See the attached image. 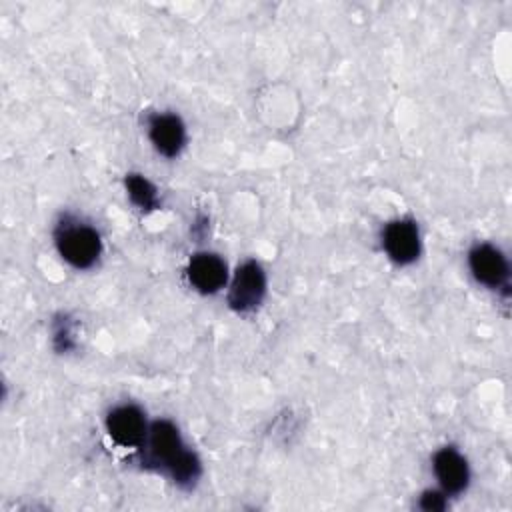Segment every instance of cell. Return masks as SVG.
Returning a JSON list of instances; mask_svg holds the SVG:
<instances>
[{
    "label": "cell",
    "mask_w": 512,
    "mask_h": 512,
    "mask_svg": "<svg viewBox=\"0 0 512 512\" xmlns=\"http://www.w3.org/2000/svg\"><path fill=\"white\" fill-rule=\"evenodd\" d=\"M124 186H126V192L130 196V200L144 212H150L158 206V192L154 188V184L144 178L142 174H136V172H130L126 174L124 178Z\"/></svg>",
    "instance_id": "obj_10"
},
{
    "label": "cell",
    "mask_w": 512,
    "mask_h": 512,
    "mask_svg": "<svg viewBox=\"0 0 512 512\" xmlns=\"http://www.w3.org/2000/svg\"><path fill=\"white\" fill-rule=\"evenodd\" d=\"M468 266L474 278L492 290L508 284V260L492 244H476L468 254Z\"/></svg>",
    "instance_id": "obj_6"
},
{
    "label": "cell",
    "mask_w": 512,
    "mask_h": 512,
    "mask_svg": "<svg viewBox=\"0 0 512 512\" xmlns=\"http://www.w3.org/2000/svg\"><path fill=\"white\" fill-rule=\"evenodd\" d=\"M148 136L154 148L166 156L174 158L180 154L186 142V128L180 116L170 114V112H160L150 116L148 120Z\"/></svg>",
    "instance_id": "obj_8"
},
{
    "label": "cell",
    "mask_w": 512,
    "mask_h": 512,
    "mask_svg": "<svg viewBox=\"0 0 512 512\" xmlns=\"http://www.w3.org/2000/svg\"><path fill=\"white\" fill-rule=\"evenodd\" d=\"M106 432L118 446H142L148 432L144 412L134 404H120L112 408L106 416Z\"/></svg>",
    "instance_id": "obj_4"
},
{
    "label": "cell",
    "mask_w": 512,
    "mask_h": 512,
    "mask_svg": "<svg viewBox=\"0 0 512 512\" xmlns=\"http://www.w3.org/2000/svg\"><path fill=\"white\" fill-rule=\"evenodd\" d=\"M382 246L392 262L406 266L420 254V232L414 220L400 218L386 224L382 232Z\"/></svg>",
    "instance_id": "obj_5"
},
{
    "label": "cell",
    "mask_w": 512,
    "mask_h": 512,
    "mask_svg": "<svg viewBox=\"0 0 512 512\" xmlns=\"http://www.w3.org/2000/svg\"><path fill=\"white\" fill-rule=\"evenodd\" d=\"M266 294V274L256 260L242 262L232 278L228 290V304L232 310L246 314L262 304Z\"/></svg>",
    "instance_id": "obj_3"
},
{
    "label": "cell",
    "mask_w": 512,
    "mask_h": 512,
    "mask_svg": "<svg viewBox=\"0 0 512 512\" xmlns=\"http://www.w3.org/2000/svg\"><path fill=\"white\" fill-rule=\"evenodd\" d=\"M144 464L162 470L180 488H192L200 474V460L186 448L178 428L170 420H156L150 424L142 442Z\"/></svg>",
    "instance_id": "obj_1"
},
{
    "label": "cell",
    "mask_w": 512,
    "mask_h": 512,
    "mask_svg": "<svg viewBox=\"0 0 512 512\" xmlns=\"http://www.w3.org/2000/svg\"><path fill=\"white\" fill-rule=\"evenodd\" d=\"M418 506H420L422 510H426V512L444 510V508H446V494H444V492H438V490H426V492H422Z\"/></svg>",
    "instance_id": "obj_12"
},
{
    "label": "cell",
    "mask_w": 512,
    "mask_h": 512,
    "mask_svg": "<svg viewBox=\"0 0 512 512\" xmlns=\"http://www.w3.org/2000/svg\"><path fill=\"white\" fill-rule=\"evenodd\" d=\"M52 344L58 352H68L74 348L76 340H74V330L70 324V318L60 314L54 324H52Z\"/></svg>",
    "instance_id": "obj_11"
},
{
    "label": "cell",
    "mask_w": 512,
    "mask_h": 512,
    "mask_svg": "<svg viewBox=\"0 0 512 512\" xmlns=\"http://www.w3.org/2000/svg\"><path fill=\"white\" fill-rule=\"evenodd\" d=\"M54 242L60 256L74 268H90L102 252V240L96 228L74 218H64L54 232Z\"/></svg>",
    "instance_id": "obj_2"
},
{
    "label": "cell",
    "mask_w": 512,
    "mask_h": 512,
    "mask_svg": "<svg viewBox=\"0 0 512 512\" xmlns=\"http://www.w3.org/2000/svg\"><path fill=\"white\" fill-rule=\"evenodd\" d=\"M190 284L202 294L218 292L228 278L226 262L214 252H198L190 258L186 268Z\"/></svg>",
    "instance_id": "obj_9"
},
{
    "label": "cell",
    "mask_w": 512,
    "mask_h": 512,
    "mask_svg": "<svg viewBox=\"0 0 512 512\" xmlns=\"http://www.w3.org/2000/svg\"><path fill=\"white\" fill-rule=\"evenodd\" d=\"M432 468L446 496H456L466 490L470 480L468 462L454 446L440 448L432 458Z\"/></svg>",
    "instance_id": "obj_7"
}]
</instances>
